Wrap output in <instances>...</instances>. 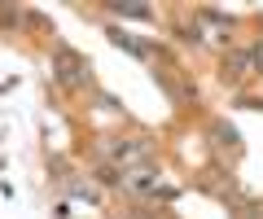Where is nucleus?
Masks as SVG:
<instances>
[{"label":"nucleus","mask_w":263,"mask_h":219,"mask_svg":"<svg viewBox=\"0 0 263 219\" xmlns=\"http://www.w3.org/2000/svg\"><path fill=\"white\" fill-rule=\"evenodd\" d=\"M250 66H254V70H263V44L254 48V57H250Z\"/></svg>","instance_id":"nucleus-4"},{"label":"nucleus","mask_w":263,"mask_h":219,"mask_svg":"<svg viewBox=\"0 0 263 219\" xmlns=\"http://www.w3.org/2000/svg\"><path fill=\"white\" fill-rule=\"evenodd\" d=\"M110 9L123 18H149V5H110Z\"/></svg>","instance_id":"nucleus-2"},{"label":"nucleus","mask_w":263,"mask_h":219,"mask_svg":"<svg viewBox=\"0 0 263 219\" xmlns=\"http://www.w3.org/2000/svg\"><path fill=\"white\" fill-rule=\"evenodd\" d=\"M114 44L132 48V53H145V44H136V39H127V35H123V31H114Z\"/></svg>","instance_id":"nucleus-3"},{"label":"nucleus","mask_w":263,"mask_h":219,"mask_svg":"<svg viewBox=\"0 0 263 219\" xmlns=\"http://www.w3.org/2000/svg\"><path fill=\"white\" fill-rule=\"evenodd\" d=\"M53 70H57V79H62L66 88H84V84H88V66L75 57V53H70V48H62V53H57Z\"/></svg>","instance_id":"nucleus-1"}]
</instances>
